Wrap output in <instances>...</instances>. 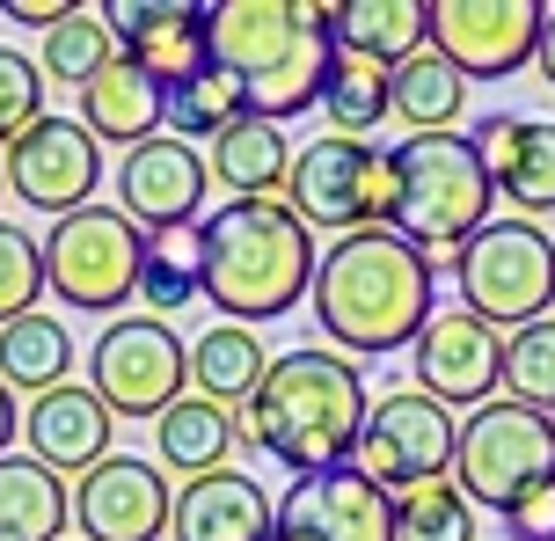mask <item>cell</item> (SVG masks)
<instances>
[{
    "instance_id": "obj_1",
    "label": "cell",
    "mask_w": 555,
    "mask_h": 541,
    "mask_svg": "<svg viewBox=\"0 0 555 541\" xmlns=\"http://www.w3.org/2000/svg\"><path fill=\"white\" fill-rule=\"evenodd\" d=\"M431 293H439L431 257L388 228L330 242V257H314V285H307L314 330L344 359H388V351L416 344L431 322Z\"/></svg>"
},
{
    "instance_id": "obj_2",
    "label": "cell",
    "mask_w": 555,
    "mask_h": 541,
    "mask_svg": "<svg viewBox=\"0 0 555 541\" xmlns=\"http://www.w3.org/2000/svg\"><path fill=\"white\" fill-rule=\"evenodd\" d=\"M365 410H373V388H365L359 359H344L330 344H300L271 359L263 388L242 402L234 425L256 454L285 461L293 476H322V468H351Z\"/></svg>"
},
{
    "instance_id": "obj_3",
    "label": "cell",
    "mask_w": 555,
    "mask_h": 541,
    "mask_svg": "<svg viewBox=\"0 0 555 541\" xmlns=\"http://www.w3.org/2000/svg\"><path fill=\"white\" fill-rule=\"evenodd\" d=\"M336 59V8L330 0H220L212 8V66H227L249 117H300L322 103Z\"/></svg>"
},
{
    "instance_id": "obj_4",
    "label": "cell",
    "mask_w": 555,
    "mask_h": 541,
    "mask_svg": "<svg viewBox=\"0 0 555 541\" xmlns=\"http://www.w3.org/2000/svg\"><path fill=\"white\" fill-rule=\"evenodd\" d=\"M197 234H205V300L227 322L256 330L307 300L314 234L285 198H227L212 220H197Z\"/></svg>"
},
{
    "instance_id": "obj_5",
    "label": "cell",
    "mask_w": 555,
    "mask_h": 541,
    "mask_svg": "<svg viewBox=\"0 0 555 541\" xmlns=\"http://www.w3.org/2000/svg\"><path fill=\"white\" fill-rule=\"evenodd\" d=\"M395 154V220L388 234H402L424 257H461L475 234L490 228V169L461 132H416V140L388 146Z\"/></svg>"
},
{
    "instance_id": "obj_6",
    "label": "cell",
    "mask_w": 555,
    "mask_h": 541,
    "mask_svg": "<svg viewBox=\"0 0 555 541\" xmlns=\"http://www.w3.org/2000/svg\"><path fill=\"white\" fill-rule=\"evenodd\" d=\"M461 308L482 314L490 330H527L555 308V242L541 220H490L468 249L453 257Z\"/></svg>"
},
{
    "instance_id": "obj_7",
    "label": "cell",
    "mask_w": 555,
    "mask_h": 541,
    "mask_svg": "<svg viewBox=\"0 0 555 541\" xmlns=\"http://www.w3.org/2000/svg\"><path fill=\"white\" fill-rule=\"evenodd\" d=\"M453 484L475 513H512L527 490L555 484V417L541 410H519V402H482L461 425V447H453Z\"/></svg>"
},
{
    "instance_id": "obj_8",
    "label": "cell",
    "mask_w": 555,
    "mask_h": 541,
    "mask_svg": "<svg viewBox=\"0 0 555 541\" xmlns=\"http://www.w3.org/2000/svg\"><path fill=\"white\" fill-rule=\"evenodd\" d=\"M285 205L300 212V228H330L344 234H373L395 220V154L373 140H336L322 132L314 146L293 154V183H285Z\"/></svg>"
},
{
    "instance_id": "obj_9",
    "label": "cell",
    "mask_w": 555,
    "mask_h": 541,
    "mask_svg": "<svg viewBox=\"0 0 555 541\" xmlns=\"http://www.w3.org/2000/svg\"><path fill=\"white\" fill-rule=\"evenodd\" d=\"M146 234L117 205H81L44 228V285L81 314H117L139 293Z\"/></svg>"
},
{
    "instance_id": "obj_10",
    "label": "cell",
    "mask_w": 555,
    "mask_h": 541,
    "mask_svg": "<svg viewBox=\"0 0 555 541\" xmlns=\"http://www.w3.org/2000/svg\"><path fill=\"white\" fill-rule=\"evenodd\" d=\"M88 388L103 396L111 417L162 425L191 388V344L176 337L162 314H117L88 351Z\"/></svg>"
},
{
    "instance_id": "obj_11",
    "label": "cell",
    "mask_w": 555,
    "mask_h": 541,
    "mask_svg": "<svg viewBox=\"0 0 555 541\" xmlns=\"http://www.w3.org/2000/svg\"><path fill=\"white\" fill-rule=\"evenodd\" d=\"M453 447H461V431H453V410L446 402L416 396V388H388V396H373V410H365L351 468L373 476L388 498H402V490L446 484L453 476Z\"/></svg>"
},
{
    "instance_id": "obj_12",
    "label": "cell",
    "mask_w": 555,
    "mask_h": 541,
    "mask_svg": "<svg viewBox=\"0 0 555 541\" xmlns=\"http://www.w3.org/2000/svg\"><path fill=\"white\" fill-rule=\"evenodd\" d=\"M541 0H424V44L461 81H504L541 52Z\"/></svg>"
},
{
    "instance_id": "obj_13",
    "label": "cell",
    "mask_w": 555,
    "mask_h": 541,
    "mask_svg": "<svg viewBox=\"0 0 555 541\" xmlns=\"http://www.w3.org/2000/svg\"><path fill=\"white\" fill-rule=\"evenodd\" d=\"M8 191L23 205H37V212H52V220L95 205V191H103V146H95V132L81 117L44 111L23 140H8Z\"/></svg>"
},
{
    "instance_id": "obj_14",
    "label": "cell",
    "mask_w": 555,
    "mask_h": 541,
    "mask_svg": "<svg viewBox=\"0 0 555 541\" xmlns=\"http://www.w3.org/2000/svg\"><path fill=\"white\" fill-rule=\"evenodd\" d=\"M416 396L446 402V410H482L504 388V330H490L468 308H431L424 337L410 344Z\"/></svg>"
},
{
    "instance_id": "obj_15",
    "label": "cell",
    "mask_w": 555,
    "mask_h": 541,
    "mask_svg": "<svg viewBox=\"0 0 555 541\" xmlns=\"http://www.w3.org/2000/svg\"><path fill=\"white\" fill-rule=\"evenodd\" d=\"M168 519H176V490H168L162 461L111 454L103 468L74 476V527H81V541H162Z\"/></svg>"
},
{
    "instance_id": "obj_16",
    "label": "cell",
    "mask_w": 555,
    "mask_h": 541,
    "mask_svg": "<svg viewBox=\"0 0 555 541\" xmlns=\"http://www.w3.org/2000/svg\"><path fill=\"white\" fill-rule=\"evenodd\" d=\"M205 191H212V169L205 154L183 140H139L125 162H117V212L132 220L139 234H168V228H197L205 212Z\"/></svg>"
},
{
    "instance_id": "obj_17",
    "label": "cell",
    "mask_w": 555,
    "mask_h": 541,
    "mask_svg": "<svg viewBox=\"0 0 555 541\" xmlns=\"http://www.w3.org/2000/svg\"><path fill=\"white\" fill-rule=\"evenodd\" d=\"M271 541H395V498L359 468L293 476V490L278 498Z\"/></svg>"
},
{
    "instance_id": "obj_18",
    "label": "cell",
    "mask_w": 555,
    "mask_h": 541,
    "mask_svg": "<svg viewBox=\"0 0 555 541\" xmlns=\"http://www.w3.org/2000/svg\"><path fill=\"white\" fill-rule=\"evenodd\" d=\"M111 29L125 59L146 66L162 88H183L212 66V8H197V0H125L111 8Z\"/></svg>"
},
{
    "instance_id": "obj_19",
    "label": "cell",
    "mask_w": 555,
    "mask_h": 541,
    "mask_svg": "<svg viewBox=\"0 0 555 541\" xmlns=\"http://www.w3.org/2000/svg\"><path fill=\"white\" fill-rule=\"evenodd\" d=\"M468 146L490 169V191H498L519 220H548L555 212V117H482L468 132Z\"/></svg>"
},
{
    "instance_id": "obj_20",
    "label": "cell",
    "mask_w": 555,
    "mask_h": 541,
    "mask_svg": "<svg viewBox=\"0 0 555 541\" xmlns=\"http://www.w3.org/2000/svg\"><path fill=\"white\" fill-rule=\"evenodd\" d=\"M117 417L103 410L95 388H52V396H37L23 410V447L29 461H44L52 476H88V468H103L117 454Z\"/></svg>"
},
{
    "instance_id": "obj_21",
    "label": "cell",
    "mask_w": 555,
    "mask_h": 541,
    "mask_svg": "<svg viewBox=\"0 0 555 541\" xmlns=\"http://www.w3.org/2000/svg\"><path fill=\"white\" fill-rule=\"evenodd\" d=\"M176 541H271L278 534V505L271 490L242 476V468H220V476H197V484L176 490V519H168Z\"/></svg>"
},
{
    "instance_id": "obj_22",
    "label": "cell",
    "mask_w": 555,
    "mask_h": 541,
    "mask_svg": "<svg viewBox=\"0 0 555 541\" xmlns=\"http://www.w3.org/2000/svg\"><path fill=\"white\" fill-rule=\"evenodd\" d=\"M162 111H168V88L154 81L146 66H132V59L103 66V74L81 88V125L95 132V146H125V154H132L139 140L162 132Z\"/></svg>"
},
{
    "instance_id": "obj_23",
    "label": "cell",
    "mask_w": 555,
    "mask_h": 541,
    "mask_svg": "<svg viewBox=\"0 0 555 541\" xmlns=\"http://www.w3.org/2000/svg\"><path fill=\"white\" fill-rule=\"evenodd\" d=\"M205 169L220 176L234 198H285V183H293L285 125H271V117H234L220 140H212Z\"/></svg>"
},
{
    "instance_id": "obj_24",
    "label": "cell",
    "mask_w": 555,
    "mask_h": 541,
    "mask_svg": "<svg viewBox=\"0 0 555 541\" xmlns=\"http://www.w3.org/2000/svg\"><path fill=\"white\" fill-rule=\"evenodd\" d=\"M234 447H242L234 410H220V402H205V396H183V402L162 417V425H154V454H162V468H176L183 484H197V476H220Z\"/></svg>"
},
{
    "instance_id": "obj_25",
    "label": "cell",
    "mask_w": 555,
    "mask_h": 541,
    "mask_svg": "<svg viewBox=\"0 0 555 541\" xmlns=\"http://www.w3.org/2000/svg\"><path fill=\"white\" fill-rule=\"evenodd\" d=\"M74 527V490L44 461L8 454L0 461V541H59Z\"/></svg>"
},
{
    "instance_id": "obj_26",
    "label": "cell",
    "mask_w": 555,
    "mask_h": 541,
    "mask_svg": "<svg viewBox=\"0 0 555 541\" xmlns=\"http://www.w3.org/2000/svg\"><path fill=\"white\" fill-rule=\"evenodd\" d=\"M263 373H271V351H263V337L242 330V322H212V330L191 344V388L205 402H220V410H242V402L263 388Z\"/></svg>"
},
{
    "instance_id": "obj_27",
    "label": "cell",
    "mask_w": 555,
    "mask_h": 541,
    "mask_svg": "<svg viewBox=\"0 0 555 541\" xmlns=\"http://www.w3.org/2000/svg\"><path fill=\"white\" fill-rule=\"evenodd\" d=\"M66 366H74V330L59 314L37 308L0 330V388L8 396H52V388H66Z\"/></svg>"
},
{
    "instance_id": "obj_28",
    "label": "cell",
    "mask_w": 555,
    "mask_h": 541,
    "mask_svg": "<svg viewBox=\"0 0 555 541\" xmlns=\"http://www.w3.org/2000/svg\"><path fill=\"white\" fill-rule=\"evenodd\" d=\"M314 111H330L336 140H365L380 117H395V66L351 52V44H336L330 81H322V103H314Z\"/></svg>"
},
{
    "instance_id": "obj_29",
    "label": "cell",
    "mask_w": 555,
    "mask_h": 541,
    "mask_svg": "<svg viewBox=\"0 0 555 541\" xmlns=\"http://www.w3.org/2000/svg\"><path fill=\"white\" fill-rule=\"evenodd\" d=\"M125 59V44H117V29H111V8H74L59 29H44V52H37V74L59 88H74L81 95L103 66H117Z\"/></svg>"
},
{
    "instance_id": "obj_30",
    "label": "cell",
    "mask_w": 555,
    "mask_h": 541,
    "mask_svg": "<svg viewBox=\"0 0 555 541\" xmlns=\"http://www.w3.org/2000/svg\"><path fill=\"white\" fill-rule=\"evenodd\" d=\"M461 111H468V81H461L431 44L395 66V117L410 125V140H416V132H453Z\"/></svg>"
},
{
    "instance_id": "obj_31",
    "label": "cell",
    "mask_w": 555,
    "mask_h": 541,
    "mask_svg": "<svg viewBox=\"0 0 555 541\" xmlns=\"http://www.w3.org/2000/svg\"><path fill=\"white\" fill-rule=\"evenodd\" d=\"M205 293V234L197 228H168V234H146V263H139V300L146 314H176L191 308Z\"/></svg>"
},
{
    "instance_id": "obj_32",
    "label": "cell",
    "mask_w": 555,
    "mask_h": 541,
    "mask_svg": "<svg viewBox=\"0 0 555 541\" xmlns=\"http://www.w3.org/2000/svg\"><path fill=\"white\" fill-rule=\"evenodd\" d=\"M336 37L351 52L380 59V66H402V59L424 52V0H344Z\"/></svg>"
},
{
    "instance_id": "obj_33",
    "label": "cell",
    "mask_w": 555,
    "mask_h": 541,
    "mask_svg": "<svg viewBox=\"0 0 555 541\" xmlns=\"http://www.w3.org/2000/svg\"><path fill=\"white\" fill-rule=\"evenodd\" d=\"M234 117H249V95H242V81L227 74V66H205L197 81H183V88H168V111H162V125H168V140H183V146H197V140H220Z\"/></svg>"
},
{
    "instance_id": "obj_34",
    "label": "cell",
    "mask_w": 555,
    "mask_h": 541,
    "mask_svg": "<svg viewBox=\"0 0 555 541\" xmlns=\"http://www.w3.org/2000/svg\"><path fill=\"white\" fill-rule=\"evenodd\" d=\"M504 402H519V410H555V314L527 322V330H512L504 337Z\"/></svg>"
},
{
    "instance_id": "obj_35",
    "label": "cell",
    "mask_w": 555,
    "mask_h": 541,
    "mask_svg": "<svg viewBox=\"0 0 555 541\" xmlns=\"http://www.w3.org/2000/svg\"><path fill=\"white\" fill-rule=\"evenodd\" d=\"M395 541H475V505L461 498V484H424L395 498Z\"/></svg>"
},
{
    "instance_id": "obj_36",
    "label": "cell",
    "mask_w": 555,
    "mask_h": 541,
    "mask_svg": "<svg viewBox=\"0 0 555 541\" xmlns=\"http://www.w3.org/2000/svg\"><path fill=\"white\" fill-rule=\"evenodd\" d=\"M37 293H44V242L15 220H0V330L37 314Z\"/></svg>"
},
{
    "instance_id": "obj_37",
    "label": "cell",
    "mask_w": 555,
    "mask_h": 541,
    "mask_svg": "<svg viewBox=\"0 0 555 541\" xmlns=\"http://www.w3.org/2000/svg\"><path fill=\"white\" fill-rule=\"evenodd\" d=\"M37 117H44V74H37V59L0 44V146L23 140Z\"/></svg>"
},
{
    "instance_id": "obj_38",
    "label": "cell",
    "mask_w": 555,
    "mask_h": 541,
    "mask_svg": "<svg viewBox=\"0 0 555 541\" xmlns=\"http://www.w3.org/2000/svg\"><path fill=\"white\" fill-rule=\"evenodd\" d=\"M504 527H512V541H555V484L527 490V498L504 513Z\"/></svg>"
},
{
    "instance_id": "obj_39",
    "label": "cell",
    "mask_w": 555,
    "mask_h": 541,
    "mask_svg": "<svg viewBox=\"0 0 555 541\" xmlns=\"http://www.w3.org/2000/svg\"><path fill=\"white\" fill-rule=\"evenodd\" d=\"M74 8H81V0H8V23H23V29H59Z\"/></svg>"
},
{
    "instance_id": "obj_40",
    "label": "cell",
    "mask_w": 555,
    "mask_h": 541,
    "mask_svg": "<svg viewBox=\"0 0 555 541\" xmlns=\"http://www.w3.org/2000/svg\"><path fill=\"white\" fill-rule=\"evenodd\" d=\"M15 431H23V410H15V396L0 388V461H8V447H15Z\"/></svg>"
},
{
    "instance_id": "obj_41",
    "label": "cell",
    "mask_w": 555,
    "mask_h": 541,
    "mask_svg": "<svg viewBox=\"0 0 555 541\" xmlns=\"http://www.w3.org/2000/svg\"><path fill=\"white\" fill-rule=\"evenodd\" d=\"M533 59H541V74H548V88H555V8H548V23H541V52Z\"/></svg>"
},
{
    "instance_id": "obj_42",
    "label": "cell",
    "mask_w": 555,
    "mask_h": 541,
    "mask_svg": "<svg viewBox=\"0 0 555 541\" xmlns=\"http://www.w3.org/2000/svg\"><path fill=\"white\" fill-rule=\"evenodd\" d=\"M0 191H8V146H0Z\"/></svg>"
}]
</instances>
